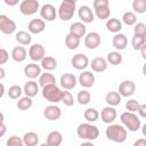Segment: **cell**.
I'll return each instance as SVG.
<instances>
[{
    "label": "cell",
    "instance_id": "b9f144b4",
    "mask_svg": "<svg viewBox=\"0 0 146 146\" xmlns=\"http://www.w3.org/2000/svg\"><path fill=\"white\" fill-rule=\"evenodd\" d=\"M139 102L137 99H129L127 100L125 103V108H127V112H131V113H135V112H138L139 110Z\"/></svg>",
    "mask_w": 146,
    "mask_h": 146
},
{
    "label": "cell",
    "instance_id": "9a60e30c",
    "mask_svg": "<svg viewBox=\"0 0 146 146\" xmlns=\"http://www.w3.org/2000/svg\"><path fill=\"white\" fill-rule=\"evenodd\" d=\"M46 29V22L41 18H33L27 25V30L31 34H40Z\"/></svg>",
    "mask_w": 146,
    "mask_h": 146
},
{
    "label": "cell",
    "instance_id": "6da1fadb",
    "mask_svg": "<svg viewBox=\"0 0 146 146\" xmlns=\"http://www.w3.org/2000/svg\"><path fill=\"white\" fill-rule=\"evenodd\" d=\"M105 135L108 140L121 144V143L125 141V139H127V129L122 124L112 123L106 128Z\"/></svg>",
    "mask_w": 146,
    "mask_h": 146
},
{
    "label": "cell",
    "instance_id": "8992f818",
    "mask_svg": "<svg viewBox=\"0 0 146 146\" xmlns=\"http://www.w3.org/2000/svg\"><path fill=\"white\" fill-rule=\"evenodd\" d=\"M40 3L38 0H23L19 3V11L25 16H31L39 10Z\"/></svg>",
    "mask_w": 146,
    "mask_h": 146
},
{
    "label": "cell",
    "instance_id": "3957f363",
    "mask_svg": "<svg viewBox=\"0 0 146 146\" xmlns=\"http://www.w3.org/2000/svg\"><path fill=\"white\" fill-rule=\"evenodd\" d=\"M42 97L50 102V103H59L63 100L64 97V90H62L57 84H50L44 88H42Z\"/></svg>",
    "mask_w": 146,
    "mask_h": 146
},
{
    "label": "cell",
    "instance_id": "f1b7e54d",
    "mask_svg": "<svg viewBox=\"0 0 146 146\" xmlns=\"http://www.w3.org/2000/svg\"><path fill=\"white\" fill-rule=\"evenodd\" d=\"M15 39L21 46H29L32 42V35L30 32L26 31H18L16 33Z\"/></svg>",
    "mask_w": 146,
    "mask_h": 146
},
{
    "label": "cell",
    "instance_id": "7402d4cb",
    "mask_svg": "<svg viewBox=\"0 0 146 146\" xmlns=\"http://www.w3.org/2000/svg\"><path fill=\"white\" fill-rule=\"evenodd\" d=\"M27 57V51L23 46H16L13 48L11 50V58L17 62V63H22L26 59Z\"/></svg>",
    "mask_w": 146,
    "mask_h": 146
},
{
    "label": "cell",
    "instance_id": "603a6c76",
    "mask_svg": "<svg viewBox=\"0 0 146 146\" xmlns=\"http://www.w3.org/2000/svg\"><path fill=\"white\" fill-rule=\"evenodd\" d=\"M112 43H113V47L120 51V50H123L125 49L127 44H128V39L125 36V34L123 33H117L113 36V40H112Z\"/></svg>",
    "mask_w": 146,
    "mask_h": 146
},
{
    "label": "cell",
    "instance_id": "9c48e42d",
    "mask_svg": "<svg viewBox=\"0 0 146 146\" xmlns=\"http://www.w3.org/2000/svg\"><path fill=\"white\" fill-rule=\"evenodd\" d=\"M40 15H41L42 19L43 21H47V22H52L58 16L57 9L51 3H44L40 8Z\"/></svg>",
    "mask_w": 146,
    "mask_h": 146
},
{
    "label": "cell",
    "instance_id": "6f0895ef",
    "mask_svg": "<svg viewBox=\"0 0 146 146\" xmlns=\"http://www.w3.org/2000/svg\"><path fill=\"white\" fill-rule=\"evenodd\" d=\"M141 71H143V74L146 76V63L143 65V67H141Z\"/></svg>",
    "mask_w": 146,
    "mask_h": 146
},
{
    "label": "cell",
    "instance_id": "ba28073f",
    "mask_svg": "<svg viewBox=\"0 0 146 146\" xmlns=\"http://www.w3.org/2000/svg\"><path fill=\"white\" fill-rule=\"evenodd\" d=\"M29 57L33 62H41L46 57V49L40 43H34L29 48Z\"/></svg>",
    "mask_w": 146,
    "mask_h": 146
},
{
    "label": "cell",
    "instance_id": "836d02e7",
    "mask_svg": "<svg viewBox=\"0 0 146 146\" xmlns=\"http://www.w3.org/2000/svg\"><path fill=\"white\" fill-rule=\"evenodd\" d=\"M65 46H66L70 50H74V49H76V48L80 46V39L68 33V34L65 36Z\"/></svg>",
    "mask_w": 146,
    "mask_h": 146
},
{
    "label": "cell",
    "instance_id": "4dcf8cb0",
    "mask_svg": "<svg viewBox=\"0 0 146 146\" xmlns=\"http://www.w3.org/2000/svg\"><path fill=\"white\" fill-rule=\"evenodd\" d=\"M40 66L46 71H54L57 67V60L51 56H46L40 62Z\"/></svg>",
    "mask_w": 146,
    "mask_h": 146
},
{
    "label": "cell",
    "instance_id": "7dc6e473",
    "mask_svg": "<svg viewBox=\"0 0 146 146\" xmlns=\"http://www.w3.org/2000/svg\"><path fill=\"white\" fill-rule=\"evenodd\" d=\"M94 9H97V8H100V7H107L110 6L108 3V0H94Z\"/></svg>",
    "mask_w": 146,
    "mask_h": 146
},
{
    "label": "cell",
    "instance_id": "7c38bea8",
    "mask_svg": "<svg viewBox=\"0 0 146 146\" xmlns=\"http://www.w3.org/2000/svg\"><path fill=\"white\" fill-rule=\"evenodd\" d=\"M78 79L72 73H64L59 79V84L64 90H72L76 86Z\"/></svg>",
    "mask_w": 146,
    "mask_h": 146
},
{
    "label": "cell",
    "instance_id": "30bf717a",
    "mask_svg": "<svg viewBox=\"0 0 146 146\" xmlns=\"http://www.w3.org/2000/svg\"><path fill=\"white\" fill-rule=\"evenodd\" d=\"M71 64L78 71H83V70H86L88 67V65H90L89 58L84 54H76V55H74L72 57V59H71Z\"/></svg>",
    "mask_w": 146,
    "mask_h": 146
},
{
    "label": "cell",
    "instance_id": "277c9868",
    "mask_svg": "<svg viewBox=\"0 0 146 146\" xmlns=\"http://www.w3.org/2000/svg\"><path fill=\"white\" fill-rule=\"evenodd\" d=\"M120 121L125 129H128L129 131H132V132L138 131L141 125L140 119L135 113H131V112H123L120 115Z\"/></svg>",
    "mask_w": 146,
    "mask_h": 146
},
{
    "label": "cell",
    "instance_id": "cb8c5ba5",
    "mask_svg": "<svg viewBox=\"0 0 146 146\" xmlns=\"http://www.w3.org/2000/svg\"><path fill=\"white\" fill-rule=\"evenodd\" d=\"M39 83H36L34 80H30V81H27L25 84H24V88H23V91H24V94H25V96H27V97H34V96H36L38 95V92H39Z\"/></svg>",
    "mask_w": 146,
    "mask_h": 146
},
{
    "label": "cell",
    "instance_id": "681fc988",
    "mask_svg": "<svg viewBox=\"0 0 146 146\" xmlns=\"http://www.w3.org/2000/svg\"><path fill=\"white\" fill-rule=\"evenodd\" d=\"M132 146H146V138H139L137 139Z\"/></svg>",
    "mask_w": 146,
    "mask_h": 146
},
{
    "label": "cell",
    "instance_id": "f907efd6",
    "mask_svg": "<svg viewBox=\"0 0 146 146\" xmlns=\"http://www.w3.org/2000/svg\"><path fill=\"white\" fill-rule=\"evenodd\" d=\"M5 3L8 6H16L18 3V0H5Z\"/></svg>",
    "mask_w": 146,
    "mask_h": 146
},
{
    "label": "cell",
    "instance_id": "4fadbf2b",
    "mask_svg": "<svg viewBox=\"0 0 146 146\" xmlns=\"http://www.w3.org/2000/svg\"><path fill=\"white\" fill-rule=\"evenodd\" d=\"M136 91V84L131 80H124L119 86V94L122 97H131Z\"/></svg>",
    "mask_w": 146,
    "mask_h": 146
},
{
    "label": "cell",
    "instance_id": "816d5d0a",
    "mask_svg": "<svg viewBox=\"0 0 146 146\" xmlns=\"http://www.w3.org/2000/svg\"><path fill=\"white\" fill-rule=\"evenodd\" d=\"M140 55H141V57L146 60V44H144L143 48L140 49Z\"/></svg>",
    "mask_w": 146,
    "mask_h": 146
},
{
    "label": "cell",
    "instance_id": "ab89813d",
    "mask_svg": "<svg viewBox=\"0 0 146 146\" xmlns=\"http://www.w3.org/2000/svg\"><path fill=\"white\" fill-rule=\"evenodd\" d=\"M23 92H24L23 89H22L18 84H14V86H11V87L8 89V96H9V98H11V99H19Z\"/></svg>",
    "mask_w": 146,
    "mask_h": 146
},
{
    "label": "cell",
    "instance_id": "c3c4849f",
    "mask_svg": "<svg viewBox=\"0 0 146 146\" xmlns=\"http://www.w3.org/2000/svg\"><path fill=\"white\" fill-rule=\"evenodd\" d=\"M138 114L141 117H146V104H140L139 110H138Z\"/></svg>",
    "mask_w": 146,
    "mask_h": 146
},
{
    "label": "cell",
    "instance_id": "f35d334b",
    "mask_svg": "<svg viewBox=\"0 0 146 146\" xmlns=\"http://www.w3.org/2000/svg\"><path fill=\"white\" fill-rule=\"evenodd\" d=\"M95 15L97 16V18H99L102 21L110 19V16H111L110 6H107V7H100V8L95 9Z\"/></svg>",
    "mask_w": 146,
    "mask_h": 146
},
{
    "label": "cell",
    "instance_id": "91938a15",
    "mask_svg": "<svg viewBox=\"0 0 146 146\" xmlns=\"http://www.w3.org/2000/svg\"><path fill=\"white\" fill-rule=\"evenodd\" d=\"M39 146H50L49 144H47V143H42V144H40Z\"/></svg>",
    "mask_w": 146,
    "mask_h": 146
},
{
    "label": "cell",
    "instance_id": "5b68a950",
    "mask_svg": "<svg viewBox=\"0 0 146 146\" xmlns=\"http://www.w3.org/2000/svg\"><path fill=\"white\" fill-rule=\"evenodd\" d=\"M75 7H76V1L75 0H64L60 2L57 14L58 17L62 21H70L75 13Z\"/></svg>",
    "mask_w": 146,
    "mask_h": 146
},
{
    "label": "cell",
    "instance_id": "f5cc1de1",
    "mask_svg": "<svg viewBox=\"0 0 146 146\" xmlns=\"http://www.w3.org/2000/svg\"><path fill=\"white\" fill-rule=\"evenodd\" d=\"M5 132H6V124H5L3 120H2V121H1V136H3Z\"/></svg>",
    "mask_w": 146,
    "mask_h": 146
},
{
    "label": "cell",
    "instance_id": "d590c367",
    "mask_svg": "<svg viewBox=\"0 0 146 146\" xmlns=\"http://www.w3.org/2000/svg\"><path fill=\"white\" fill-rule=\"evenodd\" d=\"M83 116H84V119H86L89 123H92V122H96V121L98 120V117H99V112H98L96 108L90 107V108H87V110L84 111Z\"/></svg>",
    "mask_w": 146,
    "mask_h": 146
},
{
    "label": "cell",
    "instance_id": "d4e9b609",
    "mask_svg": "<svg viewBox=\"0 0 146 146\" xmlns=\"http://www.w3.org/2000/svg\"><path fill=\"white\" fill-rule=\"evenodd\" d=\"M46 143L49 144L50 146H60V144L63 143V135L57 130L50 131L47 136Z\"/></svg>",
    "mask_w": 146,
    "mask_h": 146
},
{
    "label": "cell",
    "instance_id": "2e32d148",
    "mask_svg": "<svg viewBox=\"0 0 146 146\" xmlns=\"http://www.w3.org/2000/svg\"><path fill=\"white\" fill-rule=\"evenodd\" d=\"M41 66L39 64H35V63H30L27 65H25L24 67V74L26 78L31 79V80H34L36 78H40V75L42 74L41 73Z\"/></svg>",
    "mask_w": 146,
    "mask_h": 146
},
{
    "label": "cell",
    "instance_id": "1f68e13d",
    "mask_svg": "<svg viewBox=\"0 0 146 146\" xmlns=\"http://www.w3.org/2000/svg\"><path fill=\"white\" fill-rule=\"evenodd\" d=\"M106 60L111 65L116 66V65H120L122 63L123 58H122V55L119 51H110L107 54V56H106Z\"/></svg>",
    "mask_w": 146,
    "mask_h": 146
},
{
    "label": "cell",
    "instance_id": "8fae6325",
    "mask_svg": "<svg viewBox=\"0 0 146 146\" xmlns=\"http://www.w3.org/2000/svg\"><path fill=\"white\" fill-rule=\"evenodd\" d=\"M100 42H102V39L97 32H89L84 36V46L90 50L97 49L100 46Z\"/></svg>",
    "mask_w": 146,
    "mask_h": 146
},
{
    "label": "cell",
    "instance_id": "db71d44e",
    "mask_svg": "<svg viewBox=\"0 0 146 146\" xmlns=\"http://www.w3.org/2000/svg\"><path fill=\"white\" fill-rule=\"evenodd\" d=\"M79 146H95L91 141H84V143H82V144H80Z\"/></svg>",
    "mask_w": 146,
    "mask_h": 146
},
{
    "label": "cell",
    "instance_id": "11a10c76",
    "mask_svg": "<svg viewBox=\"0 0 146 146\" xmlns=\"http://www.w3.org/2000/svg\"><path fill=\"white\" fill-rule=\"evenodd\" d=\"M5 74H6V73H5V70H3V67L1 66V67H0V79H3V78H5Z\"/></svg>",
    "mask_w": 146,
    "mask_h": 146
},
{
    "label": "cell",
    "instance_id": "680465c9",
    "mask_svg": "<svg viewBox=\"0 0 146 146\" xmlns=\"http://www.w3.org/2000/svg\"><path fill=\"white\" fill-rule=\"evenodd\" d=\"M3 94H5V86L1 83V94H0V97H2Z\"/></svg>",
    "mask_w": 146,
    "mask_h": 146
},
{
    "label": "cell",
    "instance_id": "e575fe53",
    "mask_svg": "<svg viewBox=\"0 0 146 146\" xmlns=\"http://www.w3.org/2000/svg\"><path fill=\"white\" fill-rule=\"evenodd\" d=\"M76 100H78V103L80 105H88L90 103V100H91V95H90V92L88 90L83 89V90L78 92Z\"/></svg>",
    "mask_w": 146,
    "mask_h": 146
},
{
    "label": "cell",
    "instance_id": "4316f807",
    "mask_svg": "<svg viewBox=\"0 0 146 146\" xmlns=\"http://www.w3.org/2000/svg\"><path fill=\"white\" fill-rule=\"evenodd\" d=\"M106 29L110 32H112L114 34H117L122 30V22L117 18H110V19L106 21Z\"/></svg>",
    "mask_w": 146,
    "mask_h": 146
},
{
    "label": "cell",
    "instance_id": "83f0119b",
    "mask_svg": "<svg viewBox=\"0 0 146 146\" xmlns=\"http://www.w3.org/2000/svg\"><path fill=\"white\" fill-rule=\"evenodd\" d=\"M23 141L25 146H38L39 144V136L36 132L29 131L25 132L23 136Z\"/></svg>",
    "mask_w": 146,
    "mask_h": 146
},
{
    "label": "cell",
    "instance_id": "52a82bcc",
    "mask_svg": "<svg viewBox=\"0 0 146 146\" xmlns=\"http://www.w3.org/2000/svg\"><path fill=\"white\" fill-rule=\"evenodd\" d=\"M16 23L6 15H0V31L3 34H13L16 31Z\"/></svg>",
    "mask_w": 146,
    "mask_h": 146
},
{
    "label": "cell",
    "instance_id": "7bdbcfd3",
    "mask_svg": "<svg viewBox=\"0 0 146 146\" xmlns=\"http://www.w3.org/2000/svg\"><path fill=\"white\" fill-rule=\"evenodd\" d=\"M7 146H25L24 145V141H23V138L18 137V136H11L7 139V143H6Z\"/></svg>",
    "mask_w": 146,
    "mask_h": 146
},
{
    "label": "cell",
    "instance_id": "f546056e",
    "mask_svg": "<svg viewBox=\"0 0 146 146\" xmlns=\"http://www.w3.org/2000/svg\"><path fill=\"white\" fill-rule=\"evenodd\" d=\"M50 84H56V78L55 75H52L51 73H42L39 78V86L41 88H44L47 86H50Z\"/></svg>",
    "mask_w": 146,
    "mask_h": 146
},
{
    "label": "cell",
    "instance_id": "60d3db41",
    "mask_svg": "<svg viewBox=\"0 0 146 146\" xmlns=\"http://www.w3.org/2000/svg\"><path fill=\"white\" fill-rule=\"evenodd\" d=\"M132 9L137 14L146 13V0H133L132 1Z\"/></svg>",
    "mask_w": 146,
    "mask_h": 146
},
{
    "label": "cell",
    "instance_id": "e0dca14e",
    "mask_svg": "<svg viewBox=\"0 0 146 146\" xmlns=\"http://www.w3.org/2000/svg\"><path fill=\"white\" fill-rule=\"evenodd\" d=\"M78 82L80 83L81 87H83L86 89L90 88L95 83V75L91 71H83L82 73H80V75L78 78Z\"/></svg>",
    "mask_w": 146,
    "mask_h": 146
},
{
    "label": "cell",
    "instance_id": "d6986e66",
    "mask_svg": "<svg viewBox=\"0 0 146 146\" xmlns=\"http://www.w3.org/2000/svg\"><path fill=\"white\" fill-rule=\"evenodd\" d=\"M78 16L79 18L82 21V23H92L94 19H95V15L92 13V10L90 9V7L88 6H81L79 9H78Z\"/></svg>",
    "mask_w": 146,
    "mask_h": 146
},
{
    "label": "cell",
    "instance_id": "ee69618b",
    "mask_svg": "<svg viewBox=\"0 0 146 146\" xmlns=\"http://www.w3.org/2000/svg\"><path fill=\"white\" fill-rule=\"evenodd\" d=\"M74 97H73V95L68 91V90H65V92H64V97H63V100H62V103L65 105V106H73L74 105Z\"/></svg>",
    "mask_w": 146,
    "mask_h": 146
},
{
    "label": "cell",
    "instance_id": "484cf974",
    "mask_svg": "<svg viewBox=\"0 0 146 146\" xmlns=\"http://www.w3.org/2000/svg\"><path fill=\"white\" fill-rule=\"evenodd\" d=\"M105 100L107 103L108 106H117L121 100H122V96L119 94V91H108L105 96Z\"/></svg>",
    "mask_w": 146,
    "mask_h": 146
},
{
    "label": "cell",
    "instance_id": "44dd1931",
    "mask_svg": "<svg viewBox=\"0 0 146 146\" xmlns=\"http://www.w3.org/2000/svg\"><path fill=\"white\" fill-rule=\"evenodd\" d=\"M107 60L103 57H95L91 63H90V66H91V70L94 72H97V73H102L104 71H106L107 68Z\"/></svg>",
    "mask_w": 146,
    "mask_h": 146
},
{
    "label": "cell",
    "instance_id": "8d00e7d4",
    "mask_svg": "<svg viewBox=\"0 0 146 146\" xmlns=\"http://www.w3.org/2000/svg\"><path fill=\"white\" fill-rule=\"evenodd\" d=\"M144 44H146V36L133 34V36L131 39V46H132V48L135 50H140Z\"/></svg>",
    "mask_w": 146,
    "mask_h": 146
},
{
    "label": "cell",
    "instance_id": "ffe728a7",
    "mask_svg": "<svg viewBox=\"0 0 146 146\" xmlns=\"http://www.w3.org/2000/svg\"><path fill=\"white\" fill-rule=\"evenodd\" d=\"M68 33L74 35V36H76V38H79V39H81L82 36H86L87 27H86V25L82 22H75V23L71 24Z\"/></svg>",
    "mask_w": 146,
    "mask_h": 146
},
{
    "label": "cell",
    "instance_id": "5bb4252c",
    "mask_svg": "<svg viewBox=\"0 0 146 146\" xmlns=\"http://www.w3.org/2000/svg\"><path fill=\"white\" fill-rule=\"evenodd\" d=\"M116 116H117V112H116V110L113 106H108L107 105L100 112V119H102V121L104 123H107V124H112L115 121Z\"/></svg>",
    "mask_w": 146,
    "mask_h": 146
},
{
    "label": "cell",
    "instance_id": "9f6ffc18",
    "mask_svg": "<svg viewBox=\"0 0 146 146\" xmlns=\"http://www.w3.org/2000/svg\"><path fill=\"white\" fill-rule=\"evenodd\" d=\"M141 133H143V136L146 138V123L143 125V128H141Z\"/></svg>",
    "mask_w": 146,
    "mask_h": 146
},
{
    "label": "cell",
    "instance_id": "7a4b0ae2",
    "mask_svg": "<svg viewBox=\"0 0 146 146\" xmlns=\"http://www.w3.org/2000/svg\"><path fill=\"white\" fill-rule=\"evenodd\" d=\"M76 135L81 139H84L87 141H92V140H96L98 138L99 129L89 122L80 123L76 128Z\"/></svg>",
    "mask_w": 146,
    "mask_h": 146
},
{
    "label": "cell",
    "instance_id": "d6a6232c",
    "mask_svg": "<svg viewBox=\"0 0 146 146\" xmlns=\"http://www.w3.org/2000/svg\"><path fill=\"white\" fill-rule=\"evenodd\" d=\"M32 105H33V100L31 97H27V96L21 97L17 102V108L19 111H27L32 107Z\"/></svg>",
    "mask_w": 146,
    "mask_h": 146
},
{
    "label": "cell",
    "instance_id": "ac0fdd59",
    "mask_svg": "<svg viewBox=\"0 0 146 146\" xmlns=\"http://www.w3.org/2000/svg\"><path fill=\"white\" fill-rule=\"evenodd\" d=\"M43 115L49 121H57L62 115V110L57 105H48L43 111Z\"/></svg>",
    "mask_w": 146,
    "mask_h": 146
},
{
    "label": "cell",
    "instance_id": "f6af8a7d",
    "mask_svg": "<svg viewBox=\"0 0 146 146\" xmlns=\"http://www.w3.org/2000/svg\"><path fill=\"white\" fill-rule=\"evenodd\" d=\"M133 34L146 36V24L145 23H141V22L136 23V25L133 27Z\"/></svg>",
    "mask_w": 146,
    "mask_h": 146
},
{
    "label": "cell",
    "instance_id": "74e56055",
    "mask_svg": "<svg viewBox=\"0 0 146 146\" xmlns=\"http://www.w3.org/2000/svg\"><path fill=\"white\" fill-rule=\"evenodd\" d=\"M122 23H124L128 26L136 25L137 23V16L133 11H125L122 16Z\"/></svg>",
    "mask_w": 146,
    "mask_h": 146
},
{
    "label": "cell",
    "instance_id": "bcb514c9",
    "mask_svg": "<svg viewBox=\"0 0 146 146\" xmlns=\"http://www.w3.org/2000/svg\"><path fill=\"white\" fill-rule=\"evenodd\" d=\"M8 59H9V52L5 48H1L0 49V64L1 65L6 64Z\"/></svg>",
    "mask_w": 146,
    "mask_h": 146
}]
</instances>
